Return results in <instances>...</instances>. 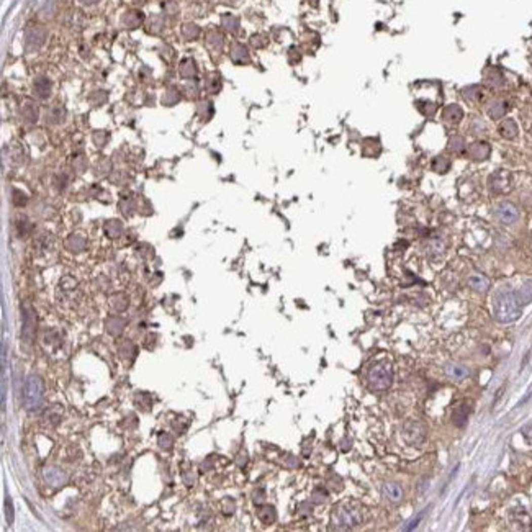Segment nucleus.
<instances>
[{"instance_id": "nucleus-21", "label": "nucleus", "mask_w": 532, "mask_h": 532, "mask_svg": "<svg viewBox=\"0 0 532 532\" xmlns=\"http://www.w3.org/2000/svg\"><path fill=\"white\" fill-rule=\"evenodd\" d=\"M486 111H488L489 118L500 120L501 117H505V113L508 111V102L503 100V98H496V100L489 102Z\"/></svg>"}, {"instance_id": "nucleus-49", "label": "nucleus", "mask_w": 532, "mask_h": 532, "mask_svg": "<svg viewBox=\"0 0 532 532\" xmlns=\"http://www.w3.org/2000/svg\"><path fill=\"white\" fill-rule=\"evenodd\" d=\"M522 122H524V126H526V130L532 133V111H524L522 113Z\"/></svg>"}, {"instance_id": "nucleus-40", "label": "nucleus", "mask_w": 532, "mask_h": 532, "mask_svg": "<svg viewBox=\"0 0 532 532\" xmlns=\"http://www.w3.org/2000/svg\"><path fill=\"white\" fill-rule=\"evenodd\" d=\"M449 149L453 153H464L465 151V139L462 136H452L449 141Z\"/></svg>"}, {"instance_id": "nucleus-43", "label": "nucleus", "mask_w": 532, "mask_h": 532, "mask_svg": "<svg viewBox=\"0 0 532 532\" xmlns=\"http://www.w3.org/2000/svg\"><path fill=\"white\" fill-rule=\"evenodd\" d=\"M120 210H122L123 215H126V216H131V215H133V211H134V205H133V202L130 200V198H126V200L123 198V200L120 202Z\"/></svg>"}, {"instance_id": "nucleus-38", "label": "nucleus", "mask_w": 532, "mask_h": 532, "mask_svg": "<svg viewBox=\"0 0 532 532\" xmlns=\"http://www.w3.org/2000/svg\"><path fill=\"white\" fill-rule=\"evenodd\" d=\"M326 500H328V491H326V488L316 486L313 489V493H311V503H313V505H323V503H326Z\"/></svg>"}, {"instance_id": "nucleus-2", "label": "nucleus", "mask_w": 532, "mask_h": 532, "mask_svg": "<svg viewBox=\"0 0 532 532\" xmlns=\"http://www.w3.org/2000/svg\"><path fill=\"white\" fill-rule=\"evenodd\" d=\"M362 522H364V513L352 503H344V505L336 506L331 514V527L337 530L356 529Z\"/></svg>"}, {"instance_id": "nucleus-44", "label": "nucleus", "mask_w": 532, "mask_h": 532, "mask_svg": "<svg viewBox=\"0 0 532 532\" xmlns=\"http://www.w3.org/2000/svg\"><path fill=\"white\" fill-rule=\"evenodd\" d=\"M182 481H183V485L194 486V485L197 483V475H195V472H194V470L183 472V473H182Z\"/></svg>"}, {"instance_id": "nucleus-32", "label": "nucleus", "mask_w": 532, "mask_h": 532, "mask_svg": "<svg viewBox=\"0 0 532 532\" xmlns=\"http://www.w3.org/2000/svg\"><path fill=\"white\" fill-rule=\"evenodd\" d=\"M462 97L468 102H480L481 97H483V92H481L478 85H468V87L462 89Z\"/></svg>"}, {"instance_id": "nucleus-37", "label": "nucleus", "mask_w": 532, "mask_h": 532, "mask_svg": "<svg viewBox=\"0 0 532 532\" xmlns=\"http://www.w3.org/2000/svg\"><path fill=\"white\" fill-rule=\"evenodd\" d=\"M231 58L236 62H247L249 61V54H247V49L241 45H236L231 51Z\"/></svg>"}, {"instance_id": "nucleus-11", "label": "nucleus", "mask_w": 532, "mask_h": 532, "mask_svg": "<svg viewBox=\"0 0 532 532\" xmlns=\"http://www.w3.org/2000/svg\"><path fill=\"white\" fill-rule=\"evenodd\" d=\"M126 328V319L122 316H110L105 321V331L108 332L111 337H120L123 334Z\"/></svg>"}, {"instance_id": "nucleus-54", "label": "nucleus", "mask_w": 532, "mask_h": 532, "mask_svg": "<svg viewBox=\"0 0 532 532\" xmlns=\"http://www.w3.org/2000/svg\"><path fill=\"white\" fill-rule=\"evenodd\" d=\"M81 2H84V4H95V2H98V0H81Z\"/></svg>"}, {"instance_id": "nucleus-25", "label": "nucleus", "mask_w": 532, "mask_h": 532, "mask_svg": "<svg viewBox=\"0 0 532 532\" xmlns=\"http://www.w3.org/2000/svg\"><path fill=\"white\" fill-rule=\"evenodd\" d=\"M62 417V408L59 404H53L45 411V423L48 426H58Z\"/></svg>"}, {"instance_id": "nucleus-53", "label": "nucleus", "mask_w": 532, "mask_h": 532, "mask_svg": "<svg viewBox=\"0 0 532 532\" xmlns=\"http://www.w3.org/2000/svg\"><path fill=\"white\" fill-rule=\"evenodd\" d=\"M522 434H524V437H526L529 442H532V424L522 429Z\"/></svg>"}, {"instance_id": "nucleus-22", "label": "nucleus", "mask_w": 532, "mask_h": 532, "mask_svg": "<svg viewBox=\"0 0 532 532\" xmlns=\"http://www.w3.org/2000/svg\"><path fill=\"white\" fill-rule=\"evenodd\" d=\"M257 517L262 524L265 526H271L277 521V511L272 505H260L257 509Z\"/></svg>"}, {"instance_id": "nucleus-1", "label": "nucleus", "mask_w": 532, "mask_h": 532, "mask_svg": "<svg viewBox=\"0 0 532 532\" xmlns=\"http://www.w3.org/2000/svg\"><path fill=\"white\" fill-rule=\"evenodd\" d=\"M521 303L517 300L516 292L503 288L493 298V313L496 321L500 323H514L521 318Z\"/></svg>"}, {"instance_id": "nucleus-30", "label": "nucleus", "mask_w": 532, "mask_h": 532, "mask_svg": "<svg viewBox=\"0 0 532 532\" xmlns=\"http://www.w3.org/2000/svg\"><path fill=\"white\" fill-rule=\"evenodd\" d=\"M485 84L489 89H501V85L505 84V81H503V74L500 72V70L491 69L485 75Z\"/></svg>"}, {"instance_id": "nucleus-50", "label": "nucleus", "mask_w": 532, "mask_h": 532, "mask_svg": "<svg viewBox=\"0 0 532 532\" xmlns=\"http://www.w3.org/2000/svg\"><path fill=\"white\" fill-rule=\"evenodd\" d=\"M470 130H472V131H485V130H486V128H485V123H483V122H481V120H478V118H475V120H473V122H472V126H470Z\"/></svg>"}, {"instance_id": "nucleus-17", "label": "nucleus", "mask_w": 532, "mask_h": 532, "mask_svg": "<svg viewBox=\"0 0 532 532\" xmlns=\"http://www.w3.org/2000/svg\"><path fill=\"white\" fill-rule=\"evenodd\" d=\"M468 287L478 293H486L489 288V279L483 274H473L468 277Z\"/></svg>"}, {"instance_id": "nucleus-31", "label": "nucleus", "mask_w": 532, "mask_h": 532, "mask_svg": "<svg viewBox=\"0 0 532 532\" xmlns=\"http://www.w3.org/2000/svg\"><path fill=\"white\" fill-rule=\"evenodd\" d=\"M43 41H45V31L40 30V28H31L26 33V43L30 48H38Z\"/></svg>"}, {"instance_id": "nucleus-6", "label": "nucleus", "mask_w": 532, "mask_h": 532, "mask_svg": "<svg viewBox=\"0 0 532 532\" xmlns=\"http://www.w3.org/2000/svg\"><path fill=\"white\" fill-rule=\"evenodd\" d=\"M489 190L496 195H505L513 190V174L506 169H498L488 179Z\"/></svg>"}, {"instance_id": "nucleus-39", "label": "nucleus", "mask_w": 532, "mask_h": 532, "mask_svg": "<svg viewBox=\"0 0 532 532\" xmlns=\"http://www.w3.org/2000/svg\"><path fill=\"white\" fill-rule=\"evenodd\" d=\"M59 288L64 293H74L77 290V282H75V279H72V277H64L59 283Z\"/></svg>"}, {"instance_id": "nucleus-41", "label": "nucleus", "mask_w": 532, "mask_h": 532, "mask_svg": "<svg viewBox=\"0 0 532 532\" xmlns=\"http://www.w3.org/2000/svg\"><path fill=\"white\" fill-rule=\"evenodd\" d=\"M180 74L183 77H194L197 74V67H195V62L192 59H185L182 62L180 66Z\"/></svg>"}, {"instance_id": "nucleus-8", "label": "nucleus", "mask_w": 532, "mask_h": 532, "mask_svg": "<svg viewBox=\"0 0 532 532\" xmlns=\"http://www.w3.org/2000/svg\"><path fill=\"white\" fill-rule=\"evenodd\" d=\"M495 218L498 219L501 224H514L517 219H519V210H517L513 203L501 202L495 207Z\"/></svg>"}, {"instance_id": "nucleus-20", "label": "nucleus", "mask_w": 532, "mask_h": 532, "mask_svg": "<svg viewBox=\"0 0 532 532\" xmlns=\"http://www.w3.org/2000/svg\"><path fill=\"white\" fill-rule=\"evenodd\" d=\"M498 131H500V134H501L503 138H506V139H514V138L517 136V134H519V128H517V123L514 122V120L506 118V120H503V122L500 123Z\"/></svg>"}, {"instance_id": "nucleus-4", "label": "nucleus", "mask_w": 532, "mask_h": 532, "mask_svg": "<svg viewBox=\"0 0 532 532\" xmlns=\"http://www.w3.org/2000/svg\"><path fill=\"white\" fill-rule=\"evenodd\" d=\"M393 367L388 362H377L367 372V383L373 392H385L393 385Z\"/></svg>"}, {"instance_id": "nucleus-19", "label": "nucleus", "mask_w": 532, "mask_h": 532, "mask_svg": "<svg viewBox=\"0 0 532 532\" xmlns=\"http://www.w3.org/2000/svg\"><path fill=\"white\" fill-rule=\"evenodd\" d=\"M426 251H428V255L429 257H441V255L445 252V243L444 239L441 236H434L429 239V243L426 244Z\"/></svg>"}, {"instance_id": "nucleus-52", "label": "nucleus", "mask_w": 532, "mask_h": 532, "mask_svg": "<svg viewBox=\"0 0 532 532\" xmlns=\"http://www.w3.org/2000/svg\"><path fill=\"white\" fill-rule=\"evenodd\" d=\"M211 468H213V460H211V459H207V460H205V462H202V465H200V470H202V472H210Z\"/></svg>"}, {"instance_id": "nucleus-27", "label": "nucleus", "mask_w": 532, "mask_h": 532, "mask_svg": "<svg viewBox=\"0 0 532 532\" xmlns=\"http://www.w3.org/2000/svg\"><path fill=\"white\" fill-rule=\"evenodd\" d=\"M103 231L105 234L108 236L110 239H117L122 236L123 233V224L120 219H110V221H106L105 226H103Z\"/></svg>"}, {"instance_id": "nucleus-47", "label": "nucleus", "mask_w": 532, "mask_h": 532, "mask_svg": "<svg viewBox=\"0 0 532 532\" xmlns=\"http://www.w3.org/2000/svg\"><path fill=\"white\" fill-rule=\"evenodd\" d=\"M13 203H15L17 207H23V205L26 203V197L21 194V192L15 190L13 192Z\"/></svg>"}, {"instance_id": "nucleus-48", "label": "nucleus", "mask_w": 532, "mask_h": 532, "mask_svg": "<svg viewBox=\"0 0 532 532\" xmlns=\"http://www.w3.org/2000/svg\"><path fill=\"white\" fill-rule=\"evenodd\" d=\"M252 501H254V505H257V506L264 505V501H265V491H264V489H257V491L254 493Z\"/></svg>"}, {"instance_id": "nucleus-42", "label": "nucleus", "mask_w": 532, "mask_h": 532, "mask_svg": "<svg viewBox=\"0 0 532 532\" xmlns=\"http://www.w3.org/2000/svg\"><path fill=\"white\" fill-rule=\"evenodd\" d=\"M221 511L224 516H231L234 514V511H236V503H234L231 498H224L221 501Z\"/></svg>"}, {"instance_id": "nucleus-34", "label": "nucleus", "mask_w": 532, "mask_h": 532, "mask_svg": "<svg viewBox=\"0 0 532 532\" xmlns=\"http://www.w3.org/2000/svg\"><path fill=\"white\" fill-rule=\"evenodd\" d=\"M432 169L439 174H445L450 169V161L444 158V156H437V158L432 159Z\"/></svg>"}, {"instance_id": "nucleus-35", "label": "nucleus", "mask_w": 532, "mask_h": 532, "mask_svg": "<svg viewBox=\"0 0 532 532\" xmlns=\"http://www.w3.org/2000/svg\"><path fill=\"white\" fill-rule=\"evenodd\" d=\"M31 230H33V224H31L30 219H28L26 216H20L18 221H17V231H18L20 236L21 238L28 236V234L31 233Z\"/></svg>"}, {"instance_id": "nucleus-13", "label": "nucleus", "mask_w": 532, "mask_h": 532, "mask_svg": "<svg viewBox=\"0 0 532 532\" xmlns=\"http://www.w3.org/2000/svg\"><path fill=\"white\" fill-rule=\"evenodd\" d=\"M20 113H21V118L25 120V123L28 125H34L38 120V105L34 103L33 100H25L23 103H21V108H20Z\"/></svg>"}, {"instance_id": "nucleus-5", "label": "nucleus", "mask_w": 532, "mask_h": 532, "mask_svg": "<svg viewBox=\"0 0 532 532\" xmlns=\"http://www.w3.org/2000/svg\"><path fill=\"white\" fill-rule=\"evenodd\" d=\"M401 437L408 445H423L428 437V428L420 420H408L401 428Z\"/></svg>"}, {"instance_id": "nucleus-28", "label": "nucleus", "mask_w": 532, "mask_h": 532, "mask_svg": "<svg viewBox=\"0 0 532 532\" xmlns=\"http://www.w3.org/2000/svg\"><path fill=\"white\" fill-rule=\"evenodd\" d=\"M110 307L118 311V313H123V311H126V308L130 307V298H128L125 293H115L111 295L110 298Z\"/></svg>"}, {"instance_id": "nucleus-18", "label": "nucleus", "mask_w": 532, "mask_h": 532, "mask_svg": "<svg viewBox=\"0 0 532 532\" xmlns=\"http://www.w3.org/2000/svg\"><path fill=\"white\" fill-rule=\"evenodd\" d=\"M470 406H468L467 403H462L459 404V406L453 409L452 413V421L453 424L457 426V428H465L467 426V421H468V416H470Z\"/></svg>"}, {"instance_id": "nucleus-16", "label": "nucleus", "mask_w": 532, "mask_h": 532, "mask_svg": "<svg viewBox=\"0 0 532 532\" xmlns=\"http://www.w3.org/2000/svg\"><path fill=\"white\" fill-rule=\"evenodd\" d=\"M445 375L452 380L460 382V380H465V378L470 377V370H468V367H465L462 364H447L445 365Z\"/></svg>"}, {"instance_id": "nucleus-51", "label": "nucleus", "mask_w": 532, "mask_h": 532, "mask_svg": "<svg viewBox=\"0 0 532 532\" xmlns=\"http://www.w3.org/2000/svg\"><path fill=\"white\" fill-rule=\"evenodd\" d=\"M84 169H85V161L82 156H79V158L74 159V170L75 172H84Z\"/></svg>"}, {"instance_id": "nucleus-3", "label": "nucleus", "mask_w": 532, "mask_h": 532, "mask_svg": "<svg viewBox=\"0 0 532 532\" xmlns=\"http://www.w3.org/2000/svg\"><path fill=\"white\" fill-rule=\"evenodd\" d=\"M21 401H23V408L28 413H40L43 409V403H45V382L40 375L31 373L25 382L23 395H21Z\"/></svg>"}, {"instance_id": "nucleus-9", "label": "nucleus", "mask_w": 532, "mask_h": 532, "mask_svg": "<svg viewBox=\"0 0 532 532\" xmlns=\"http://www.w3.org/2000/svg\"><path fill=\"white\" fill-rule=\"evenodd\" d=\"M43 478H45L46 485L53 486V488H61V486L66 485L67 480H69L67 473L64 472L62 468L54 467V465L46 467L45 470H43Z\"/></svg>"}, {"instance_id": "nucleus-24", "label": "nucleus", "mask_w": 532, "mask_h": 532, "mask_svg": "<svg viewBox=\"0 0 532 532\" xmlns=\"http://www.w3.org/2000/svg\"><path fill=\"white\" fill-rule=\"evenodd\" d=\"M118 354L120 357H122L123 360H128L131 362L136 359L138 356V347L134 343H131V340H125V343H122L118 346Z\"/></svg>"}, {"instance_id": "nucleus-46", "label": "nucleus", "mask_w": 532, "mask_h": 532, "mask_svg": "<svg viewBox=\"0 0 532 532\" xmlns=\"http://www.w3.org/2000/svg\"><path fill=\"white\" fill-rule=\"evenodd\" d=\"M223 20H224V21H223V25H224L226 28H228V30H231V31L238 30L239 23H238V20H236V18H233V17H224Z\"/></svg>"}, {"instance_id": "nucleus-12", "label": "nucleus", "mask_w": 532, "mask_h": 532, "mask_svg": "<svg viewBox=\"0 0 532 532\" xmlns=\"http://www.w3.org/2000/svg\"><path fill=\"white\" fill-rule=\"evenodd\" d=\"M382 495L387 501L396 505V503H400L403 500L404 491H403L401 485H398V483H385L382 486Z\"/></svg>"}, {"instance_id": "nucleus-29", "label": "nucleus", "mask_w": 532, "mask_h": 532, "mask_svg": "<svg viewBox=\"0 0 532 532\" xmlns=\"http://www.w3.org/2000/svg\"><path fill=\"white\" fill-rule=\"evenodd\" d=\"M33 90L34 94H36V97L46 98L49 95V92H51V84H49L46 77H38V79L33 82Z\"/></svg>"}, {"instance_id": "nucleus-7", "label": "nucleus", "mask_w": 532, "mask_h": 532, "mask_svg": "<svg viewBox=\"0 0 532 532\" xmlns=\"http://www.w3.org/2000/svg\"><path fill=\"white\" fill-rule=\"evenodd\" d=\"M34 331H36V315L30 305L23 307V323H21V339L26 346L34 340Z\"/></svg>"}, {"instance_id": "nucleus-15", "label": "nucleus", "mask_w": 532, "mask_h": 532, "mask_svg": "<svg viewBox=\"0 0 532 532\" xmlns=\"http://www.w3.org/2000/svg\"><path fill=\"white\" fill-rule=\"evenodd\" d=\"M509 517L511 521H513L514 524H517V527L519 529H529L530 526V514L527 513L526 508H516V509H511L509 513Z\"/></svg>"}, {"instance_id": "nucleus-26", "label": "nucleus", "mask_w": 532, "mask_h": 532, "mask_svg": "<svg viewBox=\"0 0 532 532\" xmlns=\"http://www.w3.org/2000/svg\"><path fill=\"white\" fill-rule=\"evenodd\" d=\"M516 296H517V300H519L521 307L532 303V282L530 280L524 282L522 285L516 290Z\"/></svg>"}, {"instance_id": "nucleus-23", "label": "nucleus", "mask_w": 532, "mask_h": 532, "mask_svg": "<svg viewBox=\"0 0 532 532\" xmlns=\"http://www.w3.org/2000/svg\"><path fill=\"white\" fill-rule=\"evenodd\" d=\"M66 247L74 254H79L82 251H85L87 247V239H85L82 234H70V236L66 239Z\"/></svg>"}, {"instance_id": "nucleus-10", "label": "nucleus", "mask_w": 532, "mask_h": 532, "mask_svg": "<svg viewBox=\"0 0 532 532\" xmlns=\"http://www.w3.org/2000/svg\"><path fill=\"white\" fill-rule=\"evenodd\" d=\"M489 153H491V146L486 141H475L468 146V156L473 161H485L489 158Z\"/></svg>"}, {"instance_id": "nucleus-36", "label": "nucleus", "mask_w": 532, "mask_h": 532, "mask_svg": "<svg viewBox=\"0 0 532 532\" xmlns=\"http://www.w3.org/2000/svg\"><path fill=\"white\" fill-rule=\"evenodd\" d=\"M158 445L161 447L162 450H172L174 447V437L169 434V432H159L158 436Z\"/></svg>"}, {"instance_id": "nucleus-33", "label": "nucleus", "mask_w": 532, "mask_h": 532, "mask_svg": "<svg viewBox=\"0 0 532 532\" xmlns=\"http://www.w3.org/2000/svg\"><path fill=\"white\" fill-rule=\"evenodd\" d=\"M134 404L141 409V411H149L153 408V398L151 395H147L144 392H138L134 395Z\"/></svg>"}, {"instance_id": "nucleus-45", "label": "nucleus", "mask_w": 532, "mask_h": 532, "mask_svg": "<svg viewBox=\"0 0 532 532\" xmlns=\"http://www.w3.org/2000/svg\"><path fill=\"white\" fill-rule=\"evenodd\" d=\"M5 509H7V521H9V524L12 526L13 517H15V513H13V503H12L10 496H7V500H5Z\"/></svg>"}, {"instance_id": "nucleus-14", "label": "nucleus", "mask_w": 532, "mask_h": 532, "mask_svg": "<svg viewBox=\"0 0 532 532\" xmlns=\"http://www.w3.org/2000/svg\"><path fill=\"white\" fill-rule=\"evenodd\" d=\"M462 118H464V110H462V106H459L457 103L447 105L442 111V120L449 125H457V123H460V120Z\"/></svg>"}]
</instances>
